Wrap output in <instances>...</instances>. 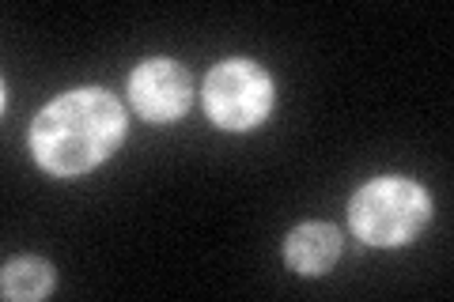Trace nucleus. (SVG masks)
Segmentation results:
<instances>
[{
  "label": "nucleus",
  "instance_id": "f257e3e1",
  "mask_svg": "<svg viewBox=\"0 0 454 302\" xmlns=\"http://www.w3.org/2000/svg\"><path fill=\"white\" fill-rule=\"evenodd\" d=\"M125 140V110L103 88H76L38 110L31 151L42 170L57 178L88 174L106 163Z\"/></svg>",
  "mask_w": 454,
  "mask_h": 302
},
{
  "label": "nucleus",
  "instance_id": "39448f33",
  "mask_svg": "<svg viewBox=\"0 0 454 302\" xmlns=\"http://www.w3.org/2000/svg\"><path fill=\"white\" fill-rule=\"evenodd\" d=\"M340 257V231L333 223H300L284 238V261L300 276H325Z\"/></svg>",
  "mask_w": 454,
  "mask_h": 302
},
{
  "label": "nucleus",
  "instance_id": "f03ea898",
  "mask_svg": "<svg viewBox=\"0 0 454 302\" xmlns=\"http://www.w3.org/2000/svg\"><path fill=\"white\" fill-rule=\"evenodd\" d=\"M432 220V197L420 182L402 174H382L360 185L348 200V223L364 246L394 250L420 235V227Z\"/></svg>",
  "mask_w": 454,
  "mask_h": 302
},
{
  "label": "nucleus",
  "instance_id": "7ed1b4c3",
  "mask_svg": "<svg viewBox=\"0 0 454 302\" xmlns=\"http://www.w3.org/2000/svg\"><path fill=\"white\" fill-rule=\"evenodd\" d=\"M201 98L212 125L227 133H247V128H258L273 110V80L258 61L231 57L205 76Z\"/></svg>",
  "mask_w": 454,
  "mask_h": 302
},
{
  "label": "nucleus",
  "instance_id": "20e7f679",
  "mask_svg": "<svg viewBox=\"0 0 454 302\" xmlns=\"http://www.w3.org/2000/svg\"><path fill=\"white\" fill-rule=\"evenodd\" d=\"M193 95H197L193 76L186 72V65L170 61V57H148L129 76V103L152 125H170L186 118Z\"/></svg>",
  "mask_w": 454,
  "mask_h": 302
},
{
  "label": "nucleus",
  "instance_id": "423d86ee",
  "mask_svg": "<svg viewBox=\"0 0 454 302\" xmlns=\"http://www.w3.org/2000/svg\"><path fill=\"white\" fill-rule=\"evenodd\" d=\"M53 283H57L53 265L42 261V257H12V261H4V272H0V291H4V298L16 302L46 298Z\"/></svg>",
  "mask_w": 454,
  "mask_h": 302
}]
</instances>
